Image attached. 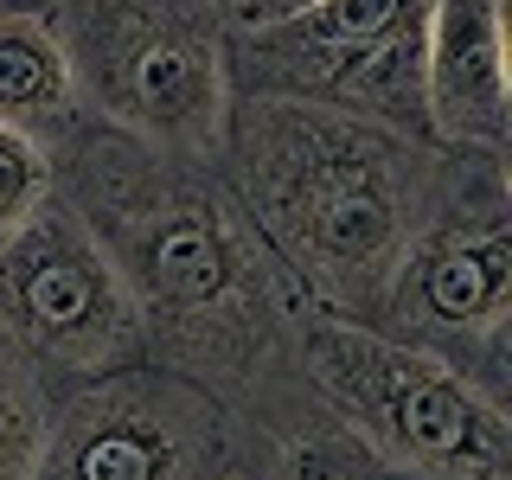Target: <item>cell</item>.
<instances>
[{
  "label": "cell",
  "mask_w": 512,
  "mask_h": 480,
  "mask_svg": "<svg viewBox=\"0 0 512 480\" xmlns=\"http://www.w3.org/2000/svg\"><path fill=\"white\" fill-rule=\"evenodd\" d=\"M45 192H52V160H45V148L26 141V135H13V128H0V244H7L13 224H20Z\"/></svg>",
  "instance_id": "obj_12"
},
{
  "label": "cell",
  "mask_w": 512,
  "mask_h": 480,
  "mask_svg": "<svg viewBox=\"0 0 512 480\" xmlns=\"http://www.w3.org/2000/svg\"><path fill=\"white\" fill-rule=\"evenodd\" d=\"M308 378L384 461L429 480H506V410L480 378L442 352L391 340L378 327L320 320L308 327Z\"/></svg>",
  "instance_id": "obj_3"
},
{
  "label": "cell",
  "mask_w": 512,
  "mask_h": 480,
  "mask_svg": "<svg viewBox=\"0 0 512 480\" xmlns=\"http://www.w3.org/2000/svg\"><path fill=\"white\" fill-rule=\"evenodd\" d=\"M231 148L244 212L269 256L333 308L372 314L391 263L436 205L423 154L378 116L288 96H250L231 122Z\"/></svg>",
  "instance_id": "obj_1"
},
{
  "label": "cell",
  "mask_w": 512,
  "mask_h": 480,
  "mask_svg": "<svg viewBox=\"0 0 512 480\" xmlns=\"http://www.w3.org/2000/svg\"><path fill=\"white\" fill-rule=\"evenodd\" d=\"M314 0H237V20H244V32L250 26H276V20H295V13H308Z\"/></svg>",
  "instance_id": "obj_13"
},
{
  "label": "cell",
  "mask_w": 512,
  "mask_h": 480,
  "mask_svg": "<svg viewBox=\"0 0 512 480\" xmlns=\"http://www.w3.org/2000/svg\"><path fill=\"white\" fill-rule=\"evenodd\" d=\"M205 7H218V13H231V7H237V0H205Z\"/></svg>",
  "instance_id": "obj_14"
},
{
  "label": "cell",
  "mask_w": 512,
  "mask_h": 480,
  "mask_svg": "<svg viewBox=\"0 0 512 480\" xmlns=\"http://www.w3.org/2000/svg\"><path fill=\"white\" fill-rule=\"evenodd\" d=\"M0 340L39 384H84L148 346V320L128 295L116 256L64 192H45L0 244Z\"/></svg>",
  "instance_id": "obj_4"
},
{
  "label": "cell",
  "mask_w": 512,
  "mask_h": 480,
  "mask_svg": "<svg viewBox=\"0 0 512 480\" xmlns=\"http://www.w3.org/2000/svg\"><path fill=\"white\" fill-rule=\"evenodd\" d=\"M58 39L77 96L148 148L205 154L231 122L224 52L180 0H77Z\"/></svg>",
  "instance_id": "obj_5"
},
{
  "label": "cell",
  "mask_w": 512,
  "mask_h": 480,
  "mask_svg": "<svg viewBox=\"0 0 512 480\" xmlns=\"http://www.w3.org/2000/svg\"><path fill=\"white\" fill-rule=\"evenodd\" d=\"M423 116L468 154H500L512 122L500 0H429L423 20Z\"/></svg>",
  "instance_id": "obj_9"
},
{
  "label": "cell",
  "mask_w": 512,
  "mask_h": 480,
  "mask_svg": "<svg viewBox=\"0 0 512 480\" xmlns=\"http://www.w3.org/2000/svg\"><path fill=\"white\" fill-rule=\"evenodd\" d=\"M77 122V77L58 26L39 13H0V128L26 141H64Z\"/></svg>",
  "instance_id": "obj_10"
},
{
  "label": "cell",
  "mask_w": 512,
  "mask_h": 480,
  "mask_svg": "<svg viewBox=\"0 0 512 480\" xmlns=\"http://www.w3.org/2000/svg\"><path fill=\"white\" fill-rule=\"evenodd\" d=\"M506 301H512V237L500 212V186H487L480 205H448V212H429L416 224L365 327L442 352L448 365L500 359Z\"/></svg>",
  "instance_id": "obj_8"
},
{
  "label": "cell",
  "mask_w": 512,
  "mask_h": 480,
  "mask_svg": "<svg viewBox=\"0 0 512 480\" xmlns=\"http://www.w3.org/2000/svg\"><path fill=\"white\" fill-rule=\"evenodd\" d=\"M45 384L39 372L0 340V480H32L39 468V448H45Z\"/></svg>",
  "instance_id": "obj_11"
},
{
  "label": "cell",
  "mask_w": 512,
  "mask_h": 480,
  "mask_svg": "<svg viewBox=\"0 0 512 480\" xmlns=\"http://www.w3.org/2000/svg\"><path fill=\"white\" fill-rule=\"evenodd\" d=\"M224 455L218 404L180 372L116 365L84 384L45 423L32 480H212Z\"/></svg>",
  "instance_id": "obj_6"
},
{
  "label": "cell",
  "mask_w": 512,
  "mask_h": 480,
  "mask_svg": "<svg viewBox=\"0 0 512 480\" xmlns=\"http://www.w3.org/2000/svg\"><path fill=\"white\" fill-rule=\"evenodd\" d=\"M423 20L429 0H314L295 20L250 26V84L384 122L410 96L423 103Z\"/></svg>",
  "instance_id": "obj_7"
},
{
  "label": "cell",
  "mask_w": 512,
  "mask_h": 480,
  "mask_svg": "<svg viewBox=\"0 0 512 480\" xmlns=\"http://www.w3.org/2000/svg\"><path fill=\"white\" fill-rule=\"evenodd\" d=\"M64 199L116 256L148 333H167L186 352H212L224 365H244L237 352L269 333V244L244 205L180 167V154L135 135L84 141Z\"/></svg>",
  "instance_id": "obj_2"
}]
</instances>
